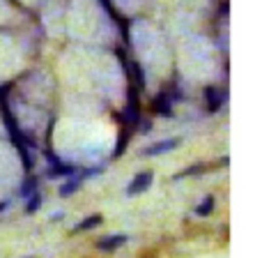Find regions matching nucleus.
I'll list each match as a JSON object with an SVG mask.
<instances>
[{
	"mask_svg": "<svg viewBox=\"0 0 262 258\" xmlns=\"http://www.w3.org/2000/svg\"><path fill=\"white\" fill-rule=\"evenodd\" d=\"M154 182V173L152 171H140L138 175H134V180L127 185V196H138L143 191H147Z\"/></svg>",
	"mask_w": 262,
	"mask_h": 258,
	"instance_id": "2",
	"label": "nucleus"
},
{
	"mask_svg": "<svg viewBox=\"0 0 262 258\" xmlns=\"http://www.w3.org/2000/svg\"><path fill=\"white\" fill-rule=\"evenodd\" d=\"M5 100V90H3V88H0V102H3Z\"/></svg>",
	"mask_w": 262,
	"mask_h": 258,
	"instance_id": "19",
	"label": "nucleus"
},
{
	"mask_svg": "<svg viewBox=\"0 0 262 258\" xmlns=\"http://www.w3.org/2000/svg\"><path fill=\"white\" fill-rule=\"evenodd\" d=\"M64 219V212H53L51 214V222H62Z\"/></svg>",
	"mask_w": 262,
	"mask_h": 258,
	"instance_id": "17",
	"label": "nucleus"
},
{
	"mask_svg": "<svg viewBox=\"0 0 262 258\" xmlns=\"http://www.w3.org/2000/svg\"><path fill=\"white\" fill-rule=\"evenodd\" d=\"M35 191H39V177L35 175H28L26 180L21 182V187H18V196H21L23 201L28 199V196H32Z\"/></svg>",
	"mask_w": 262,
	"mask_h": 258,
	"instance_id": "10",
	"label": "nucleus"
},
{
	"mask_svg": "<svg viewBox=\"0 0 262 258\" xmlns=\"http://www.w3.org/2000/svg\"><path fill=\"white\" fill-rule=\"evenodd\" d=\"M120 120H122L124 125H134V127L140 123V104H138V95H136L134 86L127 90V109L122 111Z\"/></svg>",
	"mask_w": 262,
	"mask_h": 258,
	"instance_id": "1",
	"label": "nucleus"
},
{
	"mask_svg": "<svg viewBox=\"0 0 262 258\" xmlns=\"http://www.w3.org/2000/svg\"><path fill=\"white\" fill-rule=\"evenodd\" d=\"M203 95H205V104H207V111L209 113H216L219 109L223 106V102L228 100V95H223L219 88H214V86H207L203 90Z\"/></svg>",
	"mask_w": 262,
	"mask_h": 258,
	"instance_id": "4",
	"label": "nucleus"
},
{
	"mask_svg": "<svg viewBox=\"0 0 262 258\" xmlns=\"http://www.w3.org/2000/svg\"><path fill=\"white\" fill-rule=\"evenodd\" d=\"M152 111L161 118H172V100L166 95V92H159L152 100Z\"/></svg>",
	"mask_w": 262,
	"mask_h": 258,
	"instance_id": "6",
	"label": "nucleus"
},
{
	"mask_svg": "<svg viewBox=\"0 0 262 258\" xmlns=\"http://www.w3.org/2000/svg\"><path fill=\"white\" fill-rule=\"evenodd\" d=\"M104 224V217L101 214H88L83 222H78L76 226H74V231L72 233H85V231H92V228H97V226H101Z\"/></svg>",
	"mask_w": 262,
	"mask_h": 258,
	"instance_id": "9",
	"label": "nucleus"
},
{
	"mask_svg": "<svg viewBox=\"0 0 262 258\" xmlns=\"http://www.w3.org/2000/svg\"><path fill=\"white\" fill-rule=\"evenodd\" d=\"M81 185H83V177L81 175H72L67 182H62V185H60L58 196H60V199H69V196H74L78 189H81Z\"/></svg>",
	"mask_w": 262,
	"mask_h": 258,
	"instance_id": "8",
	"label": "nucleus"
},
{
	"mask_svg": "<svg viewBox=\"0 0 262 258\" xmlns=\"http://www.w3.org/2000/svg\"><path fill=\"white\" fill-rule=\"evenodd\" d=\"M7 208H9V201H0V214H3Z\"/></svg>",
	"mask_w": 262,
	"mask_h": 258,
	"instance_id": "18",
	"label": "nucleus"
},
{
	"mask_svg": "<svg viewBox=\"0 0 262 258\" xmlns=\"http://www.w3.org/2000/svg\"><path fill=\"white\" fill-rule=\"evenodd\" d=\"M18 157H21V164H23V168L26 171H32V166H35V159H32V154H30V150L26 148V145H18Z\"/></svg>",
	"mask_w": 262,
	"mask_h": 258,
	"instance_id": "14",
	"label": "nucleus"
},
{
	"mask_svg": "<svg viewBox=\"0 0 262 258\" xmlns=\"http://www.w3.org/2000/svg\"><path fill=\"white\" fill-rule=\"evenodd\" d=\"M127 242H129V235H124V233H113V235L99 237V240L95 242V247L99 251H106V254H111V251L120 249V247L127 245Z\"/></svg>",
	"mask_w": 262,
	"mask_h": 258,
	"instance_id": "3",
	"label": "nucleus"
},
{
	"mask_svg": "<svg viewBox=\"0 0 262 258\" xmlns=\"http://www.w3.org/2000/svg\"><path fill=\"white\" fill-rule=\"evenodd\" d=\"M140 123H143L140 125V131H143V134H147V131L152 129V123H149V120H140Z\"/></svg>",
	"mask_w": 262,
	"mask_h": 258,
	"instance_id": "16",
	"label": "nucleus"
},
{
	"mask_svg": "<svg viewBox=\"0 0 262 258\" xmlns=\"http://www.w3.org/2000/svg\"><path fill=\"white\" fill-rule=\"evenodd\" d=\"M131 67H134V74H136V83H138V88L143 90V88H145V74H143V69H140L138 63H134Z\"/></svg>",
	"mask_w": 262,
	"mask_h": 258,
	"instance_id": "15",
	"label": "nucleus"
},
{
	"mask_svg": "<svg viewBox=\"0 0 262 258\" xmlns=\"http://www.w3.org/2000/svg\"><path fill=\"white\" fill-rule=\"evenodd\" d=\"M72 175H76V168L74 166H69V164H64V162H55V164H49V168H46V177L49 180H58V177H72Z\"/></svg>",
	"mask_w": 262,
	"mask_h": 258,
	"instance_id": "7",
	"label": "nucleus"
},
{
	"mask_svg": "<svg viewBox=\"0 0 262 258\" xmlns=\"http://www.w3.org/2000/svg\"><path fill=\"white\" fill-rule=\"evenodd\" d=\"M41 203H44V196H41V191H35L32 196H28V199H26V214H35L37 210L41 208Z\"/></svg>",
	"mask_w": 262,
	"mask_h": 258,
	"instance_id": "12",
	"label": "nucleus"
},
{
	"mask_svg": "<svg viewBox=\"0 0 262 258\" xmlns=\"http://www.w3.org/2000/svg\"><path fill=\"white\" fill-rule=\"evenodd\" d=\"M177 145H180V138H163V141H157V143L147 145V148L143 150L145 157H159V154H166L170 152V150H175Z\"/></svg>",
	"mask_w": 262,
	"mask_h": 258,
	"instance_id": "5",
	"label": "nucleus"
},
{
	"mask_svg": "<svg viewBox=\"0 0 262 258\" xmlns=\"http://www.w3.org/2000/svg\"><path fill=\"white\" fill-rule=\"evenodd\" d=\"M127 145H129V129H122L120 131V136H118V145L113 148V159L122 157L124 150H127Z\"/></svg>",
	"mask_w": 262,
	"mask_h": 258,
	"instance_id": "13",
	"label": "nucleus"
},
{
	"mask_svg": "<svg viewBox=\"0 0 262 258\" xmlns=\"http://www.w3.org/2000/svg\"><path fill=\"white\" fill-rule=\"evenodd\" d=\"M214 205H216L214 196H205V199L195 205V214H198V217H209V214L214 212Z\"/></svg>",
	"mask_w": 262,
	"mask_h": 258,
	"instance_id": "11",
	"label": "nucleus"
}]
</instances>
